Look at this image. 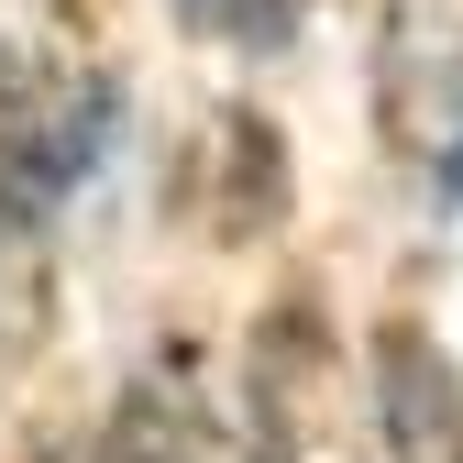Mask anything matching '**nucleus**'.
<instances>
[{"label":"nucleus","instance_id":"nucleus-1","mask_svg":"<svg viewBox=\"0 0 463 463\" xmlns=\"http://www.w3.org/2000/svg\"><path fill=\"white\" fill-rule=\"evenodd\" d=\"M375 122H386V155L441 210H463V0L375 12Z\"/></svg>","mask_w":463,"mask_h":463},{"label":"nucleus","instance_id":"nucleus-2","mask_svg":"<svg viewBox=\"0 0 463 463\" xmlns=\"http://www.w3.org/2000/svg\"><path fill=\"white\" fill-rule=\"evenodd\" d=\"M243 430H254V463H364V409H354V386H342V354H331L320 309L287 298V309L254 320Z\"/></svg>","mask_w":463,"mask_h":463},{"label":"nucleus","instance_id":"nucleus-3","mask_svg":"<svg viewBox=\"0 0 463 463\" xmlns=\"http://www.w3.org/2000/svg\"><path fill=\"white\" fill-rule=\"evenodd\" d=\"M375 441L386 463H463V364L420 320L375 331Z\"/></svg>","mask_w":463,"mask_h":463},{"label":"nucleus","instance_id":"nucleus-4","mask_svg":"<svg viewBox=\"0 0 463 463\" xmlns=\"http://www.w3.org/2000/svg\"><path fill=\"white\" fill-rule=\"evenodd\" d=\"M99 463H210V430L188 420L177 386H133L99 430Z\"/></svg>","mask_w":463,"mask_h":463},{"label":"nucleus","instance_id":"nucleus-5","mask_svg":"<svg viewBox=\"0 0 463 463\" xmlns=\"http://www.w3.org/2000/svg\"><path fill=\"white\" fill-rule=\"evenodd\" d=\"M177 23L199 44H232V55H265L298 33V0H177Z\"/></svg>","mask_w":463,"mask_h":463}]
</instances>
